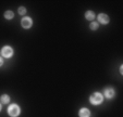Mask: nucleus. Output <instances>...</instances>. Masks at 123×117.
<instances>
[{"instance_id": "nucleus-1", "label": "nucleus", "mask_w": 123, "mask_h": 117, "mask_svg": "<svg viewBox=\"0 0 123 117\" xmlns=\"http://www.w3.org/2000/svg\"><path fill=\"white\" fill-rule=\"evenodd\" d=\"M102 101H104V96H102V94L99 93V92L93 93L91 95V98H89V102H91L93 105H99V104H101Z\"/></svg>"}, {"instance_id": "nucleus-2", "label": "nucleus", "mask_w": 123, "mask_h": 117, "mask_svg": "<svg viewBox=\"0 0 123 117\" xmlns=\"http://www.w3.org/2000/svg\"><path fill=\"white\" fill-rule=\"evenodd\" d=\"M21 113V108H20L19 105L16 104H11V105L8 107V114L11 117H18Z\"/></svg>"}, {"instance_id": "nucleus-3", "label": "nucleus", "mask_w": 123, "mask_h": 117, "mask_svg": "<svg viewBox=\"0 0 123 117\" xmlns=\"http://www.w3.org/2000/svg\"><path fill=\"white\" fill-rule=\"evenodd\" d=\"M1 54H2V56L9 59V57H11L13 55V49L9 46H5L2 48V50H1Z\"/></svg>"}, {"instance_id": "nucleus-4", "label": "nucleus", "mask_w": 123, "mask_h": 117, "mask_svg": "<svg viewBox=\"0 0 123 117\" xmlns=\"http://www.w3.org/2000/svg\"><path fill=\"white\" fill-rule=\"evenodd\" d=\"M21 24H22V27L25 28V29H27V28H30L31 26H32L33 21H32V18L28 17V16H24V17L22 18Z\"/></svg>"}, {"instance_id": "nucleus-5", "label": "nucleus", "mask_w": 123, "mask_h": 117, "mask_svg": "<svg viewBox=\"0 0 123 117\" xmlns=\"http://www.w3.org/2000/svg\"><path fill=\"white\" fill-rule=\"evenodd\" d=\"M98 22L101 24H108L109 23V16L105 13L98 14Z\"/></svg>"}, {"instance_id": "nucleus-6", "label": "nucleus", "mask_w": 123, "mask_h": 117, "mask_svg": "<svg viewBox=\"0 0 123 117\" xmlns=\"http://www.w3.org/2000/svg\"><path fill=\"white\" fill-rule=\"evenodd\" d=\"M114 94H116V92H114V90L112 88H107V89L105 90V96L107 99H112L114 96Z\"/></svg>"}, {"instance_id": "nucleus-7", "label": "nucleus", "mask_w": 123, "mask_h": 117, "mask_svg": "<svg viewBox=\"0 0 123 117\" xmlns=\"http://www.w3.org/2000/svg\"><path fill=\"white\" fill-rule=\"evenodd\" d=\"M79 115H80V117H89V116H91V112H89L88 108L83 107V108H81V110H80Z\"/></svg>"}, {"instance_id": "nucleus-8", "label": "nucleus", "mask_w": 123, "mask_h": 117, "mask_svg": "<svg viewBox=\"0 0 123 117\" xmlns=\"http://www.w3.org/2000/svg\"><path fill=\"white\" fill-rule=\"evenodd\" d=\"M85 18L88 20V21H93L94 18H95V13L93 11H87L85 13Z\"/></svg>"}, {"instance_id": "nucleus-9", "label": "nucleus", "mask_w": 123, "mask_h": 117, "mask_svg": "<svg viewBox=\"0 0 123 117\" xmlns=\"http://www.w3.org/2000/svg\"><path fill=\"white\" fill-rule=\"evenodd\" d=\"M0 100H1V103H3V104L10 103V96L8 95V94H2L1 98H0Z\"/></svg>"}, {"instance_id": "nucleus-10", "label": "nucleus", "mask_w": 123, "mask_h": 117, "mask_svg": "<svg viewBox=\"0 0 123 117\" xmlns=\"http://www.w3.org/2000/svg\"><path fill=\"white\" fill-rule=\"evenodd\" d=\"M5 17L7 18V20H11V18L14 17V13L11 11V10H9V11H6L5 12Z\"/></svg>"}, {"instance_id": "nucleus-11", "label": "nucleus", "mask_w": 123, "mask_h": 117, "mask_svg": "<svg viewBox=\"0 0 123 117\" xmlns=\"http://www.w3.org/2000/svg\"><path fill=\"white\" fill-rule=\"evenodd\" d=\"M98 23L97 22H92L91 24H89V28H91L92 30H97L98 29Z\"/></svg>"}, {"instance_id": "nucleus-12", "label": "nucleus", "mask_w": 123, "mask_h": 117, "mask_svg": "<svg viewBox=\"0 0 123 117\" xmlns=\"http://www.w3.org/2000/svg\"><path fill=\"white\" fill-rule=\"evenodd\" d=\"M18 12H19L20 15H24V14L26 13V9L24 7H20L19 9H18Z\"/></svg>"}, {"instance_id": "nucleus-13", "label": "nucleus", "mask_w": 123, "mask_h": 117, "mask_svg": "<svg viewBox=\"0 0 123 117\" xmlns=\"http://www.w3.org/2000/svg\"><path fill=\"white\" fill-rule=\"evenodd\" d=\"M2 65H3V60L0 57V66H2Z\"/></svg>"}, {"instance_id": "nucleus-14", "label": "nucleus", "mask_w": 123, "mask_h": 117, "mask_svg": "<svg viewBox=\"0 0 123 117\" xmlns=\"http://www.w3.org/2000/svg\"><path fill=\"white\" fill-rule=\"evenodd\" d=\"M120 73H121V74L123 73V66H121V67H120Z\"/></svg>"}, {"instance_id": "nucleus-15", "label": "nucleus", "mask_w": 123, "mask_h": 117, "mask_svg": "<svg viewBox=\"0 0 123 117\" xmlns=\"http://www.w3.org/2000/svg\"><path fill=\"white\" fill-rule=\"evenodd\" d=\"M1 108H2V106H1V104H0V111H1Z\"/></svg>"}, {"instance_id": "nucleus-16", "label": "nucleus", "mask_w": 123, "mask_h": 117, "mask_svg": "<svg viewBox=\"0 0 123 117\" xmlns=\"http://www.w3.org/2000/svg\"><path fill=\"white\" fill-rule=\"evenodd\" d=\"M0 55H1V52H0Z\"/></svg>"}]
</instances>
